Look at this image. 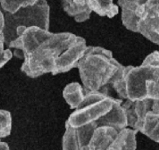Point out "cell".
I'll return each mask as SVG.
<instances>
[{
	"label": "cell",
	"instance_id": "cell-1",
	"mask_svg": "<svg viewBox=\"0 0 159 150\" xmlns=\"http://www.w3.org/2000/svg\"><path fill=\"white\" fill-rule=\"evenodd\" d=\"M123 65L113 58L112 51L101 47L87 46L77 68L84 94L92 91L110 92V86Z\"/></svg>",
	"mask_w": 159,
	"mask_h": 150
},
{
	"label": "cell",
	"instance_id": "cell-2",
	"mask_svg": "<svg viewBox=\"0 0 159 150\" xmlns=\"http://www.w3.org/2000/svg\"><path fill=\"white\" fill-rule=\"evenodd\" d=\"M110 88L121 99H159V68L123 66Z\"/></svg>",
	"mask_w": 159,
	"mask_h": 150
},
{
	"label": "cell",
	"instance_id": "cell-3",
	"mask_svg": "<svg viewBox=\"0 0 159 150\" xmlns=\"http://www.w3.org/2000/svg\"><path fill=\"white\" fill-rule=\"evenodd\" d=\"M77 37L68 32L53 33L23 58L21 71L31 78L51 73L57 57L76 41Z\"/></svg>",
	"mask_w": 159,
	"mask_h": 150
},
{
	"label": "cell",
	"instance_id": "cell-4",
	"mask_svg": "<svg viewBox=\"0 0 159 150\" xmlns=\"http://www.w3.org/2000/svg\"><path fill=\"white\" fill-rule=\"evenodd\" d=\"M5 16V27L3 30L5 44L9 45L15 39V31L18 26H38L49 30L50 7L47 0H37L33 5L21 6L13 13L3 10Z\"/></svg>",
	"mask_w": 159,
	"mask_h": 150
},
{
	"label": "cell",
	"instance_id": "cell-5",
	"mask_svg": "<svg viewBox=\"0 0 159 150\" xmlns=\"http://www.w3.org/2000/svg\"><path fill=\"white\" fill-rule=\"evenodd\" d=\"M116 99L111 94L101 91H92L84 94L81 104L74 109L75 111L70 115L66 123L73 127L94 123L112 109Z\"/></svg>",
	"mask_w": 159,
	"mask_h": 150
},
{
	"label": "cell",
	"instance_id": "cell-6",
	"mask_svg": "<svg viewBox=\"0 0 159 150\" xmlns=\"http://www.w3.org/2000/svg\"><path fill=\"white\" fill-rule=\"evenodd\" d=\"M125 100L124 103H121V107L126 116L127 125L137 132L141 129L144 116L149 111L153 110L156 113H159V99Z\"/></svg>",
	"mask_w": 159,
	"mask_h": 150
},
{
	"label": "cell",
	"instance_id": "cell-7",
	"mask_svg": "<svg viewBox=\"0 0 159 150\" xmlns=\"http://www.w3.org/2000/svg\"><path fill=\"white\" fill-rule=\"evenodd\" d=\"M137 33L147 40L159 43V0H147L138 22Z\"/></svg>",
	"mask_w": 159,
	"mask_h": 150
},
{
	"label": "cell",
	"instance_id": "cell-8",
	"mask_svg": "<svg viewBox=\"0 0 159 150\" xmlns=\"http://www.w3.org/2000/svg\"><path fill=\"white\" fill-rule=\"evenodd\" d=\"M86 47L85 39L77 36L76 41L57 58L51 72L52 75L56 76L57 74L66 73L72 68H77V63L84 55Z\"/></svg>",
	"mask_w": 159,
	"mask_h": 150
},
{
	"label": "cell",
	"instance_id": "cell-9",
	"mask_svg": "<svg viewBox=\"0 0 159 150\" xmlns=\"http://www.w3.org/2000/svg\"><path fill=\"white\" fill-rule=\"evenodd\" d=\"M118 130L109 126H98L93 130L86 150H108L113 143Z\"/></svg>",
	"mask_w": 159,
	"mask_h": 150
},
{
	"label": "cell",
	"instance_id": "cell-10",
	"mask_svg": "<svg viewBox=\"0 0 159 150\" xmlns=\"http://www.w3.org/2000/svg\"><path fill=\"white\" fill-rule=\"evenodd\" d=\"M123 102V99H116L114 101L112 109L108 112L107 113L103 115L98 119L94 124L97 126H113L116 130H120L123 127L128 126L127 119L124 113V111L121 107V103Z\"/></svg>",
	"mask_w": 159,
	"mask_h": 150
},
{
	"label": "cell",
	"instance_id": "cell-11",
	"mask_svg": "<svg viewBox=\"0 0 159 150\" xmlns=\"http://www.w3.org/2000/svg\"><path fill=\"white\" fill-rule=\"evenodd\" d=\"M62 4L64 11L78 23L88 20L93 12L89 9L85 0H62Z\"/></svg>",
	"mask_w": 159,
	"mask_h": 150
},
{
	"label": "cell",
	"instance_id": "cell-12",
	"mask_svg": "<svg viewBox=\"0 0 159 150\" xmlns=\"http://www.w3.org/2000/svg\"><path fill=\"white\" fill-rule=\"evenodd\" d=\"M138 132L128 126L118 131L108 150H134L136 148V134Z\"/></svg>",
	"mask_w": 159,
	"mask_h": 150
},
{
	"label": "cell",
	"instance_id": "cell-13",
	"mask_svg": "<svg viewBox=\"0 0 159 150\" xmlns=\"http://www.w3.org/2000/svg\"><path fill=\"white\" fill-rule=\"evenodd\" d=\"M141 132L148 138L159 142V113H156L153 110L149 111L144 116L143 124L141 126Z\"/></svg>",
	"mask_w": 159,
	"mask_h": 150
},
{
	"label": "cell",
	"instance_id": "cell-14",
	"mask_svg": "<svg viewBox=\"0 0 159 150\" xmlns=\"http://www.w3.org/2000/svg\"><path fill=\"white\" fill-rule=\"evenodd\" d=\"M89 9L101 17L113 18L119 13V7L113 0H85Z\"/></svg>",
	"mask_w": 159,
	"mask_h": 150
},
{
	"label": "cell",
	"instance_id": "cell-15",
	"mask_svg": "<svg viewBox=\"0 0 159 150\" xmlns=\"http://www.w3.org/2000/svg\"><path fill=\"white\" fill-rule=\"evenodd\" d=\"M63 99L71 109H76L84 98L83 86L78 83H71L66 85L62 91Z\"/></svg>",
	"mask_w": 159,
	"mask_h": 150
},
{
	"label": "cell",
	"instance_id": "cell-16",
	"mask_svg": "<svg viewBox=\"0 0 159 150\" xmlns=\"http://www.w3.org/2000/svg\"><path fill=\"white\" fill-rule=\"evenodd\" d=\"M97 127L94 123L83 125L81 126L75 127L76 131V137H77V144L79 150H86L87 145L92 137L93 130Z\"/></svg>",
	"mask_w": 159,
	"mask_h": 150
},
{
	"label": "cell",
	"instance_id": "cell-17",
	"mask_svg": "<svg viewBox=\"0 0 159 150\" xmlns=\"http://www.w3.org/2000/svg\"><path fill=\"white\" fill-rule=\"evenodd\" d=\"M11 131V116L10 112L0 110V150L9 148L8 144L2 142L1 139L9 136Z\"/></svg>",
	"mask_w": 159,
	"mask_h": 150
},
{
	"label": "cell",
	"instance_id": "cell-18",
	"mask_svg": "<svg viewBox=\"0 0 159 150\" xmlns=\"http://www.w3.org/2000/svg\"><path fill=\"white\" fill-rule=\"evenodd\" d=\"M62 148L64 150H79L75 127L68 123H65V133L62 137Z\"/></svg>",
	"mask_w": 159,
	"mask_h": 150
},
{
	"label": "cell",
	"instance_id": "cell-19",
	"mask_svg": "<svg viewBox=\"0 0 159 150\" xmlns=\"http://www.w3.org/2000/svg\"><path fill=\"white\" fill-rule=\"evenodd\" d=\"M36 1L37 0H0V5L2 10L13 13L21 6L33 5Z\"/></svg>",
	"mask_w": 159,
	"mask_h": 150
},
{
	"label": "cell",
	"instance_id": "cell-20",
	"mask_svg": "<svg viewBox=\"0 0 159 150\" xmlns=\"http://www.w3.org/2000/svg\"><path fill=\"white\" fill-rule=\"evenodd\" d=\"M143 66H148V67L159 68V53L158 51L152 52L149 54L148 56L144 59L143 62L142 63Z\"/></svg>",
	"mask_w": 159,
	"mask_h": 150
},
{
	"label": "cell",
	"instance_id": "cell-21",
	"mask_svg": "<svg viewBox=\"0 0 159 150\" xmlns=\"http://www.w3.org/2000/svg\"><path fill=\"white\" fill-rule=\"evenodd\" d=\"M13 56L12 52L10 49H3L0 51V68L4 67Z\"/></svg>",
	"mask_w": 159,
	"mask_h": 150
},
{
	"label": "cell",
	"instance_id": "cell-22",
	"mask_svg": "<svg viewBox=\"0 0 159 150\" xmlns=\"http://www.w3.org/2000/svg\"><path fill=\"white\" fill-rule=\"evenodd\" d=\"M4 27H5V16H4L3 10L0 9V33H3Z\"/></svg>",
	"mask_w": 159,
	"mask_h": 150
},
{
	"label": "cell",
	"instance_id": "cell-23",
	"mask_svg": "<svg viewBox=\"0 0 159 150\" xmlns=\"http://www.w3.org/2000/svg\"><path fill=\"white\" fill-rule=\"evenodd\" d=\"M4 46H5V37H4V33H0V51L4 49Z\"/></svg>",
	"mask_w": 159,
	"mask_h": 150
},
{
	"label": "cell",
	"instance_id": "cell-24",
	"mask_svg": "<svg viewBox=\"0 0 159 150\" xmlns=\"http://www.w3.org/2000/svg\"><path fill=\"white\" fill-rule=\"evenodd\" d=\"M147 0H136V2H137V4H138L139 5H143L144 3L146 2Z\"/></svg>",
	"mask_w": 159,
	"mask_h": 150
}]
</instances>
